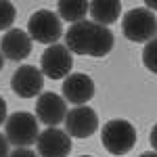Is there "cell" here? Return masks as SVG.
I'll use <instances>...</instances> for the list:
<instances>
[{
  "mask_svg": "<svg viewBox=\"0 0 157 157\" xmlns=\"http://www.w3.org/2000/svg\"><path fill=\"white\" fill-rule=\"evenodd\" d=\"M121 32L130 42H151L157 34V17L147 6H136L124 15Z\"/></svg>",
  "mask_w": 157,
  "mask_h": 157,
  "instance_id": "obj_1",
  "label": "cell"
},
{
  "mask_svg": "<svg viewBox=\"0 0 157 157\" xmlns=\"http://www.w3.org/2000/svg\"><path fill=\"white\" fill-rule=\"evenodd\" d=\"M101 143L111 155H126L136 145V128L128 120H111L101 130Z\"/></svg>",
  "mask_w": 157,
  "mask_h": 157,
  "instance_id": "obj_2",
  "label": "cell"
},
{
  "mask_svg": "<svg viewBox=\"0 0 157 157\" xmlns=\"http://www.w3.org/2000/svg\"><path fill=\"white\" fill-rule=\"evenodd\" d=\"M6 140L15 145L17 149H27L29 145L38 143V117L27 113V111H15L6 120V130H4Z\"/></svg>",
  "mask_w": 157,
  "mask_h": 157,
  "instance_id": "obj_3",
  "label": "cell"
},
{
  "mask_svg": "<svg viewBox=\"0 0 157 157\" xmlns=\"http://www.w3.org/2000/svg\"><path fill=\"white\" fill-rule=\"evenodd\" d=\"M27 34L32 40H36L40 44H59V38L63 34V27H61V17L52 11H36L29 21H27Z\"/></svg>",
  "mask_w": 157,
  "mask_h": 157,
  "instance_id": "obj_4",
  "label": "cell"
},
{
  "mask_svg": "<svg viewBox=\"0 0 157 157\" xmlns=\"http://www.w3.org/2000/svg\"><path fill=\"white\" fill-rule=\"evenodd\" d=\"M73 61H71V52L67 50V46L63 44H52L42 52L40 59V71L44 73V78L50 80H65L71 73Z\"/></svg>",
  "mask_w": 157,
  "mask_h": 157,
  "instance_id": "obj_5",
  "label": "cell"
},
{
  "mask_svg": "<svg viewBox=\"0 0 157 157\" xmlns=\"http://www.w3.org/2000/svg\"><path fill=\"white\" fill-rule=\"evenodd\" d=\"M11 88L17 97L32 98L40 97L44 88V73L34 65H21L11 78Z\"/></svg>",
  "mask_w": 157,
  "mask_h": 157,
  "instance_id": "obj_6",
  "label": "cell"
},
{
  "mask_svg": "<svg viewBox=\"0 0 157 157\" xmlns=\"http://www.w3.org/2000/svg\"><path fill=\"white\" fill-rule=\"evenodd\" d=\"M36 117L48 128H57L67 117V101L57 92H42L36 101Z\"/></svg>",
  "mask_w": 157,
  "mask_h": 157,
  "instance_id": "obj_7",
  "label": "cell"
},
{
  "mask_svg": "<svg viewBox=\"0 0 157 157\" xmlns=\"http://www.w3.org/2000/svg\"><path fill=\"white\" fill-rule=\"evenodd\" d=\"M98 130V115L90 107H73L65 117V132L73 138H88Z\"/></svg>",
  "mask_w": 157,
  "mask_h": 157,
  "instance_id": "obj_8",
  "label": "cell"
},
{
  "mask_svg": "<svg viewBox=\"0 0 157 157\" xmlns=\"http://www.w3.org/2000/svg\"><path fill=\"white\" fill-rule=\"evenodd\" d=\"M94 97V82L88 73H69L63 80V98L73 107H84Z\"/></svg>",
  "mask_w": 157,
  "mask_h": 157,
  "instance_id": "obj_9",
  "label": "cell"
},
{
  "mask_svg": "<svg viewBox=\"0 0 157 157\" xmlns=\"http://www.w3.org/2000/svg\"><path fill=\"white\" fill-rule=\"evenodd\" d=\"M36 145L40 157H67L71 151V136L59 128H46L40 132Z\"/></svg>",
  "mask_w": 157,
  "mask_h": 157,
  "instance_id": "obj_10",
  "label": "cell"
},
{
  "mask_svg": "<svg viewBox=\"0 0 157 157\" xmlns=\"http://www.w3.org/2000/svg\"><path fill=\"white\" fill-rule=\"evenodd\" d=\"M0 52L9 61H23L32 52V38L27 32L13 27L0 38Z\"/></svg>",
  "mask_w": 157,
  "mask_h": 157,
  "instance_id": "obj_11",
  "label": "cell"
},
{
  "mask_svg": "<svg viewBox=\"0 0 157 157\" xmlns=\"http://www.w3.org/2000/svg\"><path fill=\"white\" fill-rule=\"evenodd\" d=\"M97 23L94 21H80L73 23L67 32H65V46L73 55H88L90 52V42L94 36Z\"/></svg>",
  "mask_w": 157,
  "mask_h": 157,
  "instance_id": "obj_12",
  "label": "cell"
},
{
  "mask_svg": "<svg viewBox=\"0 0 157 157\" xmlns=\"http://www.w3.org/2000/svg\"><path fill=\"white\" fill-rule=\"evenodd\" d=\"M120 13H121V4L117 0H94V2H90L92 19H94V23L103 25V27L115 23L120 19Z\"/></svg>",
  "mask_w": 157,
  "mask_h": 157,
  "instance_id": "obj_13",
  "label": "cell"
},
{
  "mask_svg": "<svg viewBox=\"0 0 157 157\" xmlns=\"http://www.w3.org/2000/svg\"><path fill=\"white\" fill-rule=\"evenodd\" d=\"M59 17L63 21H69V23H80V21H86V15L90 13V2H84V0H61L59 6Z\"/></svg>",
  "mask_w": 157,
  "mask_h": 157,
  "instance_id": "obj_14",
  "label": "cell"
},
{
  "mask_svg": "<svg viewBox=\"0 0 157 157\" xmlns=\"http://www.w3.org/2000/svg\"><path fill=\"white\" fill-rule=\"evenodd\" d=\"M143 63H145V67L149 71L157 73V36L151 42L145 44V48H143Z\"/></svg>",
  "mask_w": 157,
  "mask_h": 157,
  "instance_id": "obj_15",
  "label": "cell"
},
{
  "mask_svg": "<svg viewBox=\"0 0 157 157\" xmlns=\"http://www.w3.org/2000/svg\"><path fill=\"white\" fill-rule=\"evenodd\" d=\"M15 23V6L11 2H4L0 0V32H9L11 25Z\"/></svg>",
  "mask_w": 157,
  "mask_h": 157,
  "instance_id": "obj_16",
  "label": "cell"
},
{
  "mask_svg": "<svg viewBox=\"0 0 157 157\" xmlns=\"http://www.w3.org/2000/svg\"><path fill=\"white\" fill-rule=\"evenodd\" d=\"M9 157H40L36 151H32V149H15Z\"/></svg>",
  "mask_w": 157,
  "mask_h": 157,
  "instance_id": "obj_17",
  "label": "cell"
},
{
  "mask_svg": "<svg viewBox=\"0 0 157 157\" xmlns=\"http://www.w3.org/2000/svg\"><path fill=\"white\" fill-rule=\"evenodd\" d=\"M9 140H6V136L4 134H0V157H9L11 153H9Z\"/></svg>",
  "mask_w": 157,
  "mask_h": 157,
  "instance_id": "obj_18",
  "label": "cell"
},
{
  "mask_svg": "<svg viewBox=\"0 0 157 157\" xmlns=\"http://www.w3.org/2000/svg\"><path fill=\"white\" fill-rule=\"evenodd\" d=\"M6 120H9V117H6V101L0 97V126L6 124Z\"/></svg>",
  "mask_w": 157,
  "mask_h": 157,
  "instance_id": "obj_19",
  "label": "cell"
},
{
  "mask_svg": "<svg viewBox=\"0 0 157 157\" xmlns=\"http://www.w3.org/2000/svg\"><path fill=\"white\" fill-rule=\"evenodd\" d=\"M149 143H151V147H153V151L157 153V124L151 128V134H149Z\"/></svg>",
  "mask_w": 157,
  "mask_h": 157,
  "instance_id": "obj_20",
  "label": "cell"
},
{
  "mask_svg": "<svg viewBox=\"0 0 157 157\" xmlns=\"http://www.w3.org/2000/svg\"><path fill=\"white\" fill-rule=\"evenodd\" d=\"M145 6L149 9V11H153V9H157V2H147Z\"/></svg>",
  "mask_w": 157,
  "mask_h": 157,
  "instance_id": "obj_21",
  "label": "cell"
},
{
  "mask_svg": "<svg viewBox=\"0 0 157 157\" xmlns=\"http://www.w3.org/2000/svg\"><path fill=\"white\" fill-rule=\"evenodd\" d=\"M140 157H157V153L155 151H147V153H143Z\"/></svg>",
  "mask_w": 157,
  "mask_h": 157,
  "instance_id": "obj_22",
  "label": "cell"
},
{
  "mask_svg": "<svg viewBox=\"0 0 157 157\" xmlns=\"http://www.w3.org/2000/svg\"><path fill=\"white\" fill-rule=\"evenodd\" d=\"M2 67H4V55L0 52V71H2Z\"/></svg>",
  "mask_w": 157,
  "mask_h": 157,
  "instance_id": "obj_23",
  "label": "cell"
},
{
  "mask_svg": "<svg viewBox=\"0 0 157 157\" xmlns=\"http://www.w3.org/2000/svg\"><path fill=\"white\" fill-rule=\"evenodd\" d=\"M78 157H92V155H78Z\"/></svg>",
  "mask_w": 157,
  "mask_h": 157,
  "instance_id": "obj_24",
  "label": "cell"
}]
</instances>
